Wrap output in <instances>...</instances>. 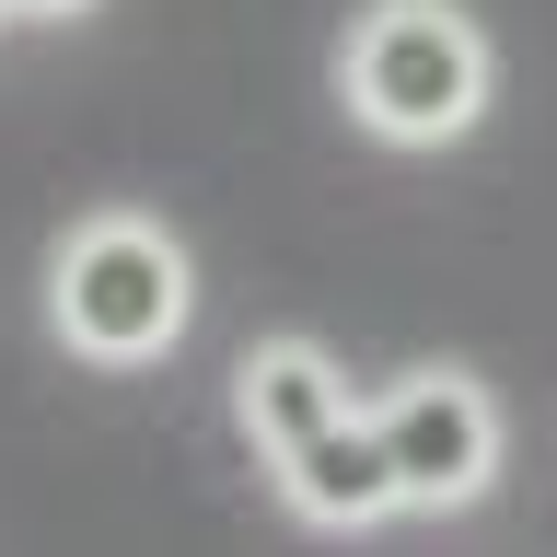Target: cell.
I'll return each mask as SVG.
<instances>
[{
	"label": "cell",
	"mask_w": 557,
	"mask_h": 557,
	"mask_svg": "<svg viewBox=\"0 0 557 557\" xmlns=\"http://www.w3.org/2000/svg\"><path fill=\"white\" fill-rule=\"evenodd\" d=\"M337 94L372 139L442 151V139H465L487 116L499 59H487V24L465 0H360L337 35Z\"/></svg>",
	"instance_id": "obj_1"
},
{
	"label": "cell",
	"mask_w": 557,
	"mask_h": 557,
	"mask_svg": "<svg viewBox=\"0 0 557 557\" xmlns=\"http://www.w3.org/2000/svg\"><path fill=\"white\" fill-rule=\"evenodd\" d=\"M186 313H198V268L151 209H94L47 256V325L94 372H151L186 337Z\"/></svg>",
	"instance_id": "obj_2"
},
{
	"label": "cell",
	"mask_w": 557,
	"mask_h": 557,
	"mask_svg": "<svg viewBox=\"0 0 557 557\" xmlns=\"http://www.w3.org/2000/svg\"><path fill=\"white\" fill-rule=\"evenodd\" d=\"M372 430H383V453H395L407 511H465V499H487V476H499V395H487L476 372H407L372 407Z\"/></svg>",
	"instance_id": "obj_3"
},
{
	"label": "cell",
	"mask_w": 557,
	"mask_h": 557,
	"mask_svg": "<svg viewBox=\"0 0 557 557\" xmlns=\"http://www.w3.org/2000/svg\"><path fill=\"white\" fill-rule=\"evenodd\" d=\"M268 476H278V499H290L302 522H325V534H372L383 511H407V487H395V453H383L372 407L325 418L313 442H290V453H278Z\"/></svg>",
	"instance_id": "obj_4"
},
{
	"label": "cell",
	"mask_w": 557,
	"mask_h": 557,
	"mask_svg": "<svg viewBox=\"0 0 557 557\" xmlns=\"http://www.w3.org/2000/svg\"><path fill=\"white\" fill-rule=\"evenodd\" d=\"M360 395H348V372H337V348H313V337H256L233 360V418H244V442L268 453H290V442H313L325 418H348Z\"/></svg>",
	"instance_id": "obj_5"
},
{
	"label": "cell",
	"mask_w": 557,
	"mask_h": 557,
	"mask_svg": "<svg viewBox=\"0 0 557 557\" xmlns=\"http://www.w3.org/2000/svg\"><path fill=\"white\" fill-rule=\"evenodd\" d=\"M24 24H70V12H94V0H12Z\"/></svg>",
	"instance_id": "obj_6"
},
{
	"label": "cell",
	"mask_w": 557,
	"mask_h": 557,
	"mask_svg": "<svg viewBox=\"0 0 557 557\" xmlns=\"http://www.w3.org/2000/svg\"><path fill=\"white\" fill-rule=\"evenodd\" d=\"M0 24H24V12H12V0H0Z\"/></svg>",
	"instance_id": "obj_7"
}]
</instances>
